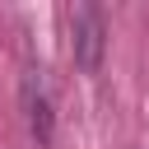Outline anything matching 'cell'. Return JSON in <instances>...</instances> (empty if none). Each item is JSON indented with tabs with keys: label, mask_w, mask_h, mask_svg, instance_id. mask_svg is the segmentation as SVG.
Segmentation results:
<instances>
[{
	"label": "cell",
	"mask_w": 149,
	"mask_h": 149,
	"mask_svg": "<svg viewBox=\"0 0 149 149\" xmlns=\"http://www.w3.org/2000/svg\"><path fill=\"white\" fill-rule=\"evenodd\" d=\"M70 51H74V65L79 70H98L102 65V51H107V19L98 5H74L70 9Z\"/></svg>",
	"instance_id": "obj_1"
},
{
	"label": "cell",
	"mask_w": 149,
	"mask_h": 149,
	"mask_svg": "<svg viewBox=\"0 0 149 149\" xmlns=\"http://www.w3.org/2000/svg\"><path fill=\"white\" fill-rule=\"evenodd\" d=\"M23 107H28V121H33V135L47 144L51 140V102H47V84L37 79V70L23 79Z\"/></svg>",
	"instance_id": "obj_2"
}]
</instances>
